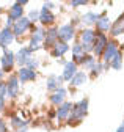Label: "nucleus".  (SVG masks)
<instances>
[{"instance_id":"obj_1","label":"nucleus","mask_w":124,"mask_h":132,"mask_svg":"<svg viewBox=\"0 0 124 132\" xmlns=\"http://www.w3.org/2000/svg\"><path fill=\"white\" fill-rule=\"evenodd\" d=\"M88 113V99H80L79 102H75L72 105L71 115H69V124L72 123H80L83 120V117Z\"/></svg>"},{"instance_id":"obj_2","label":"nucleus","mask_w":124,"mask_h":132,"mask_svg":"<svg viewBox=\"0 0 124 132\" xmlns=\"http://www.w3.org/2000/svg\"><path fill=\"white\" fill-rule=\"evenodd\" d=\"M98 33L91 28H85L80 33V44L85 47V52H93V44L96 41Z\"/></svg>"},{"instance_id":"obj_3","label":"nucleus","mask_w":124,"mask_h":132,"mask_svg":"<svg viewBox=\"0 0 124 132\" xmlns=\"http://www.w3.org/2000/svg\"><path fill=\"white\" fill-rule=\"evenodd\" d=\"M74 36H75V28H74L72 24H65V25L58 27V38L63 43L68 44L69 41L74 39Z\"/></svg>"},{"instance_id":"obj_4","label":"nucleus","mask_w":124,"mask_h":132,"mask_svg":"<svg viewBox=\"0 0 124 132\" xmlns=\"http://www.w3.org/2000/svg\"><path fill=\"white\" fill-rule=\"evenodd\" d=\"M107 44H108V38H107V35H105V33H98L96 41H94V44H93V54H94L96 57L104 55V51H105Z\"/></svg>"},{"instance_id":"obj_5","label":"nucleus","mask_w":124,"mask_h":132,"mask_svg":"<svg viewBox=\"0 0 124 132\" xmlns=\"http://www.w3.org/2000/svg\"><path fill=\"white\" fill-rule=\"evenodd\" d=\"M0 63H2V71L3 72H10L13 69L14 63H16V55H14L11 51H8V49H5L2 58H0Z\"/></svg>"},{"instance_id":"obj_6","label":"nucleus","mask_w":124,"mask_h":132,"mask_svg":"<svg viewBox=\"0 0 124 132\" xmlns=\"http://www.w3.org/2000/svg\"><path fill=\"white\" fill-rule=\"evenodd\" d=\"M44 38H46V31L41 27L33 28L32 39H30V49H32V51H38V49L41 47V43L44 41Z\"/></svg>"},{"instance_id":"obj_7","label":"nucleus","mask_w":124,"mask_h":132,"mask_svg":"<svg viewBox=\"0 0 124 132\" xmlns=\"http://www.w3.org/2000/svg\"><path fill=\"white\" fill-rule=\"evenodd\" d=\"M32 54H33V51H32L30 47H21L19 51L14 54V55H16V63H19V64H21V68L27 66V63L33 58V55H32Z\"/></svg>"},{"instance_id":"obj_8","label":"nucleus","mask_w":124,"mask_h":132,"mask_svg":"<svg viewBox=\"0 0 124 132\" xmlns=\"http://www.w3.org/2000/svg\"><path fill=\"white\" fill-rule=\"evenodd\" d=\"M30 27H32V22L28 21V18H22V19L16 21V22H14V25H13L14 36H22V35H25Z\"/></svg>"},{"instance_id":"obj_9","label":"nucleus","mask_w":124,"mask_h":132,"mask_svg":"<svg viewBox=\"0 0 124 132\" xmlns=\"http://www.w3.org/2000/svg\"><path fill=\"white\" fill-rule=\"evenodd\" d=\"M118 52H119V49H118L116 41H108V44H107V47H105V51H104V55H102L104 63H105V64H110V61L115 58V55H116Z\"/></svg>"},{"instance_id":"obj_10","label":"nucleus","mask_w":124,"mask_h":132,"mask_svg":"<svg viewBox=\"0 0 124 132\" xmlns=\"http://www.w3.org/2000/svg\"><path fill=\"white\" fill-rule=\"evenodd\" d=\"M22 18H24V5L21 2L13 3L11 8H10V13H8V19L13 21V22H16V21H19Z\"/></svg>"},{"instance_id":"obj_11","label":"nucleus","mask_w":124,"mask_h":132,"mask_svg":"<svg viewBox=\"0 0 124 132\" xmlns=\"http://www.w3.org/2000/svg\"><path fill=\"white\" fill-rule=\"evenodd\" d=\"M72 58H74L75 64H83V61L86 58V52H85V47L80 43L72 46Z\"/></svg>"},{"instance_id":"obj_12","label":"nucleus","mask_w":124,"mask_h":132,"mask_svg":"<svg viewBox=\"0 0 124 132\" xmlns=\"http://www.w3.org/2000/svg\"><path fill=\"white\" fill-rule=\"evenodd\" d=\"M17 79H19V82H22V84L33 82V80L36 79V71L27 68V66H24V68H21L19 72H17Z\"/></svg>"},{"instance_id":"obj_13","label":"nucleus","mask_w":124,"mask_h":132,"mask_svg":"<svg viewBox=\"0 0 124 132\" xmlns=\"http://www.w3.org/2000/svg\"><path fill=\"white\" fill-rule=\"evenodd\" d=\"M6 94L10 97H16L19 94V79L17 76H11L6 82Z\"/></svg>"},{"instance_id":"obj_14","label":"nucleus","mask_w":124,"mask_h":132,"mask_svg":"<svg viewBox=\"0 0 124 132\" xmlns=\"http://www.w3.org/2000/svg\"><path fill=\"white\" fill-rule=\"evenodd\" d=\"M58 28L57 27H50L47 31H46V38H44V44L46 47H54L58 43Z\"/></svg>"},{"instance_id":"obj_15","label":"nucleus","mask_w":124,"mask_h":132,"mask_svg":"<svg viewBox=\"0 0 124 132\" xmlns=\"http://www.w3.org/2000/svg\"><path fill=\"white\" fill-rule=\"evenodd\" d=\"M61 84H63V77H61V76H55V74H52V76L47 77L46 87H47L49 91H54V93H55L57 90L63 88V87H61Z\"/></svg>"},{"instance_id":"obj_16","label":"nucleus","mask_w":124,"mask_h":132,"mask_svg":"<svg viewBox=\"0 0 124 132\" xmlns=\"http://www.w3.org/2000/svg\"><path fill=\"white\" fill-rule=\"evenodd\" d=\"M79 72L77 71V64L74 61H68L65 63V68H63V74H61V77H63V80H72V77Z\"/></svg>"},{"instance_id":"obj_17","label":"nucleus","mask_w":124,"mask_h":132,"mask_svg":"<svg viewBox=\"0 0 124 132\" xmlns=\"http://www.w3.org/2000/svg\"><path fill=\"white\" fill-rule=\"evenodd\" d=\"M96 28H98L99 33H105V31H108V30L112 28L110 19L107 18V14H105V13L99 14V19H98V22H96Z\"/></svg>"},{"instance_id":"obj_18","label":"nucleus","mask_w":124,"mask_h":132,"mask_svg":"<svg viewBox=\"0 0 124 132\" xmlns=\"http://www.w3.org/2000/svg\"><path fill=\"white\" fill-rule=\"evenodd\" d=\"M71 110H72V104L71 102H63L58 110H57V118L58 121H65L66 118H69V115H71Z\"/></svg>"},{"instance_id":"obj_19","label":"nucleus","mask_w":124,"mask_h":132,"mask_svg":"<svg viewBox=\"0 0 124 132\" xmlns=\"http://www.w3.org/2000/svg\"><path fill=\"white\" fill-rule=\"evenodd\" d=\"M122 33H124V13L113 22V25L110 28V35L112 36H119V35H122Z\"/></svg>"},{"instance_id":"obj_20","label":"nucleus","mask_w":124,"mask_h":132,"mask_svg":"<svg viewBox=\"0 0 124 132\" xmlns=\"http://www.w3.org/2000/svg\"><path fill=\"white\" fill-rule=\"evenodd\" d=\"M69 51V44H66V43H63V41H58L54 47H52V57H55V58H60V57H63L66 52Z\"/></svg>"},{"instance_id":"obj_21","label":"nucleus","mask_w":124,"mask_h":132,"mask_svg":"<svg viewBox=\"0 0 124 132\" xmlns=\"http://www.w3.org/2000/svg\"><path fill=\"white\" fill-rule=\"evenodd\" d=\"M0 36H2V47H3V49H6V47L14 41V33H13V28L5 27L2 31H0Z\"/></svg>"},{"instance_id":"obj_22","label":"nucleus","mask_w":124,"mask_h":132,"mask_svg":"<svg viewBox=\"0 0 124 132\" xmlns=\"http://www.w3.org/2000/svg\"><path fill=\"white\" fill-rule=\"evenodd\" d=\"M39 22L42 24V25H52L54 22H55V16H54V13L52 11H49V10H41L39 11Z\"/></svg>"},{"instance_id":"obj_23","label":"nucleus","mask_w":124,"mask_h":132,"mask_svg":"<svg viewBox=\"0 0 124 132\" xmlns=\"http://www.w3.org/2000/svg\"><path fill=\"white\" fill-rule=\"evenodd\" d=\"M65 97H66V90L65 88H60V90H57L52 96H50V102L54 104V105H61L65 102Z\"/></svg>"},{"instance_id":"obj_24","label":"nucleus","mask_w":124,"mask_h":132,"mask_svg":"<svg viewBox=\"0 0 124 132\" xmlns=\"http://www.w3.org/2000/svg\"><path fill=\"white\" fill-rule=\"evenodd\" d=\"M86 79H88L86 72L79 71V72H77V74L72 77V80H71V87H80L82 84H85V82H86Z\"/></svg>"},{"instance_id":"obj_25","label":"nucleus","mask_w":124,"mask_h":132,"mask_svg":"<svg viewBox=\"0 0 124 132\" xmlns=\"http://www.w3.org/2000/svg\"><path fill=\"white\" fill-rule=\"evenodd\" d=\"M98 19H99V14L93 13V11H88V13H85V14L82 16V22H83L85 25H93V24H96Z\"/></svg>"},{"instance_id":"obj_26","label":"nucleus","mask_w":124,"mask_h":132,"mask_svg":"<svg viewBox=\"0 0 124 132\" xmlns=\"http://www.w3.org/2000/svg\"><path fill=\"white\" fill-rule=\"evenodd\" d=\"M11 126L16 127V129H19V132H21V130L27 129V121H24L22 118L16 117V115H13V117H11Z\"/></svg>"},{"instance_id":"obj_27","label":"nucleus","mask_w":124,"mask_h":132,"mask_svg":"<svg viewBox=\"0 0 124 132\" xmlns=\"http://www.w3.org/2000/svg\"><path fill=\"white\" fill-rule=\"evenodd\" d=\"M110 68H113V69H121L122 68V52L119 51L116 55H115V58L110 61Z\"/></svg>"},{"instance_id":"obj_28","label":"nucleus","mask_w":124,"mask_h":132,"mask_svg":"<svg viewBox=\"0 0 124 132\" xmlns=\"http://www.w3.org/2000/svg\"><path fill=\"white\" fill-rule=\"evenodd\" d=\"M96 58L94 57H91V55H86V58H85V61H83V68L86 69V71H93L94 69V66H96Z\"/></svg>"},{"instance_id":"obj_29","label":"nucleus","mask_w":124,"mask_h":132,"mask_svg":"<svg viewBox=\"0 0 124 132\" xmlns=\"http://www.w3.org/2000/svg\"><path fill=\"white\" fill-rule=\"evenodd\" d=\"M5 96H8L6 94V84L0 82V110L5 109Z\"/></svg>"},{"instance_id":"obj_30","label":"nucleus","mask_w":124,"mask_h":132,"mask_svg":"<svg viewBox=\"0 0 124 132\" xmlns=\"http://www.w3.org/2000/svg\"><path fill=\"white\" fill-rule=\"evenodd\" d=\"M108 64H105V63H101V61H98L96 63V66H94V69H93V76H98V74H101L105 68H107Z\"/></svg>"},{"instance_id":"obj_31","label":"nucleus","mask_w":124,"mask_h":132,"mask_svg":"<svg viewBox=\"0 0 124 132\" xmlns=\"http://www.w3.org/2000/svg\"><path fill=\"white\" fill-rule=\"evenodd\" d=\"M28 21L30 22H36V21H39V11L38 10H32L28 13Z\"/></svg>"},{"instance_id":"obj_32","label":"nucleus","mask_w":124,"mask_h":132,"mask_svg":"<svg viewBox=\"0 0 124 132\" xmlns=\"http://www.w3.org/2000/svg\"><path fill=\"white\" fill-rule=\"evenodd\" d=\"M38 66H39V60H38V58H35V57L27 63V68H30V69H36Z\"/></svg>"},{"instance_id":"obj_33","label":"nucleus","mask_w":124,"mask_h":132,"mask_svg":"<svg viewBox=\"0 0 124 132\" xmlns=\"http://www.w3.org/2000/svg\"><path fill=\"white\" fill-rule=\"evenodd\" d=\"M88 2H86V0H72V2H71V6L72 8H79V6H85Z\"/></svg>"},{"instance_id":"obj_34","label":"nucleus","mask_w":124,"mask_h":132,"mask_svg":"<svg viewBox=\"0 0 124 132\" xmlns=\"http://www.w3.org/2000/svg\"><path fill=\"white\" fill-rule=\"evenodd\" d=\"M0 132H8V127H6V124L0 120Z\"/></svg>"},{"instance_id":"obj_35","label":"nucleus","mask_w":124,"mask_h":132,"mask_svg":"<svg viewBox=\"0 0 124 132\" xmlns=\"http://www.w3.org/2000/svg\"><path fill=\"white\" fill-rule=\"evenodd\" d=\"M52 6H54V3H52V2H46V3L42 5V8H44V10H49V11L52 10Z\"/></svg>"},{"instance_id":"obj_36","label":"nucleus","mask_w":124,"mask_h":132,"mask_svg":"<svg viewBox=\"0 0 124 132\" xmlns=\"http://www.w3.org/2000/svg\"><path fill=\"white\" fill-rule=\"evenodd\" d=\"M116 132H124V121H122V123L119 124V127L116 129Z\"/></svg>"},{"instance_id":"obj_37","label":"nucleus","mask_w":124,"mask_h":132,"mask_svg":"<svg viewBox=\"0 0 124 132\" xmlns=\"http://www.w3.org/2000/svg\"><path fill=\"white\" fill-rule=\"evenodd\" d=\"M3 76H5V72H3L2 69H0V80H2V79H3Z\"/></svg>"},{"instance_id":"obj_38","label":"nucleus","mask_w":124,"mask_h":132,"mask_svg":"<svg viewBox=\"0 0 124 132\" xmlns=\"http://www.w3.org/2000/svg\"><path fill=\"white\" fill-rule=\"evenodd\" d=\"M0 47H2V36H0Z\"/></svg>"},{"instance_id":"obj_39","label":"nucleus","mask_w":124,"mask_h":132,"mask_svg":"<svg viewBox=\"0 0 124 132\" xmlns=\"http://www.w3.org/2000/svg\"><path fill=\"white\" fill-rule=\"evenodd\" d=\"M17 132H19V130H17Z\"/></svg>"}]
</instances>
